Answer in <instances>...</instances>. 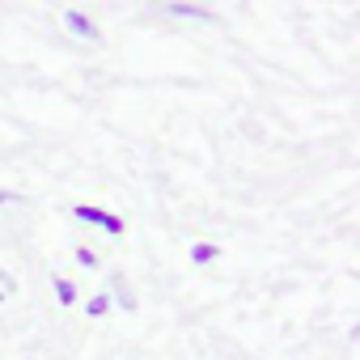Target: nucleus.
<instances>
[{"instance_id": "f03ea898", "label": "nucleus", "mask_w": 360, "mask_h": 360, "mask_svg": "<svg viewBox=\"0 0 360 360\" xmlns=\"http://www.w3.org/2000/svg\"><path fill=\"white\" fill-rule=\"evenodd\" d=\"M64 30L72 34V39H81V43H102V30H98V22L85 13V9H64Z\"/></svg>"}, {"instance_id": "f257e3e1", "label": "nucleus", "mask_w": 360, "mask_h": 360, "mask_svg": "<svg viewBox=\"0 0 360 360\" xmlns=\"http://www.w3.org/2000/svg\"><path fill=\"white\" fill-rule=\"evenodd\" d=\"M72 217L81 221V225H94V229H102V233H110V238H123V217H115V212H106V208H98V204H77L72 208Z\"/></svg>"}, {"instance_id": "0eeeda50", "label": "nucleus", "mask_w": 360, "mask_h": 360, "mask_svg": "<svg viewBox=\"0 0 360 360\" xmlns=\"http://www.w3.org/2000/svg\"><path fill=\"white\" fill-rule=\"evenodd\" d=\"M106 309H110V297H106V292L89 301V314H94V318H98V314H106Z\"/></svg>"}, {"instance_id": "7ed1b4c3", "label": "nucleus", "mask_w": 360, "mask_h": 360, "mask_svg": "<svg viewBox=\"0 0 360 360\" xmlns=\"http://www.w3.org/2000/svg\"><path fill=\"white\" fill-rule=\"evenodd\" d=\"M165 13L169 18H183V22H195V26H221V18L204 5H191V0H165Z\"/></svg>"}, {"instance_id": "6e6552de", "label": "nucleus", "mask_w": 360, "mask_h": 360, "mask_svg": "<svg viewBox=\"0 0 360 360\" xmlns=\"http://www.w3.org/2000/svg\"><path fill=\"white\" fill-rule=\"evenodd\" d=\"M18 200H22L18 191H0V208H9V204H18Z\"/></svg>"}, {"instance_id": "423d86ee", "label": "nucleus", "mask_w": 360, "mask_h": 360, "mask_svg": "<svg viewBox=\"0 0 360 360\" xmlns=\"http://www.w3.org/2000/svg\"><path fill=\"white\" fill-rule=\"evenodd\" d=\"M77 263H81V267H98V255H94L89 246H77Z\"/></svg>"}, {"instance_id": "1a4fd4ad", "label": "nucleus", "mask_w": 360, "mask_h": 360, "mask_svg": "<svg viewBox=\"0 0 360 360\" xmlns=\"http://www.w3.org/2000/svg\"><path fill=\"white\" fill-rule=\"evenodd\" d=\"M0 301H5V292H0Z\"/></svg>"}, {"instance_id": "39448f33", "label": "nucleus", "mask_w": 360, "mask_h": 360, "mask_svg": "<svg viewBox=\"0 0 360 360\" xmlns=\"http://www.w3.org/2000/svg\"><path fill=\"white\" fill-rule=\"evenodd\" d=\"M56 297H60V305H77V284L72 280H56Z\"/></svg>"}, {"instance_id": "20e7f679", "label": "nucleus", "mask_w": 360, "mask_h": 360, "mask_svg": "<svg viewBox=\"0 0 360 360\" xmlns=\"http://www.w3.org/2000/svg\"><path fill=\"white\" fill-rule=\"evenodd\" d=\"M217 255H221V250H217L212 242H195V246H191V263H200V267L217 263Z\"/></svg>"}]
</instances>
